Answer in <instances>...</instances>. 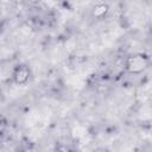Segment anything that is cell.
<instances>
[{
	"mask_svg": "<svg viewBox=\"0 0 152 152\" xmlns=\"http://www.w3.org/2000/svg\"><path fill=\"white\" fill-rule=\"evenodd\" d=\"M151 64V59L145 53H132L126 57L124 62V69L126 72L132 75H139L142 74Z\"/></svg>",
	"mask_w": 152,
	"mask_h": 152,
	"instance_id": "6da1fadb",
	"label": "cell"
},
{
	"mask_svg": "<svg viewBox=\"0 0 152 152\" xmlns=\"http://www.w3.org/2000/svg\"><path fill=\"white\" fill-rule=\"evenodd\" d=\"M31 76V70L25 64H18L12 72V80L18 86H24L28 82Z\"/></svg>",
	"mask_w": 152,
	"mask_h": 152,
	"instance_id": "7a4b0ae2",
	"label": "cell"
},
{
	"mask_svg": "<svg viewBox=\"0 0 152 152\" xmlns=\"http://www.w3.org/2000/svg\"><path fill=\"white\" fill-rule=\"evenodd\" d=\"M108 12H109L108 4H106V2H96L91 8V17L97 19V20H101V19L106 18Z\"/></svg>",
	"mask_w": 152,
	"mask_h": 152,
	"instance_id": "3957f363",
	"label": "cell"
},
{
	"mask_svg": "<svg viewBox=\"0 0 152 152\" xmlns=\"http://www.w3.org/2000/svg\"><path fill=\"white\" fill-rule=\"evenodd\" d=\"M93 152H110L108 148H106V147H97V148H95Z\"/></svg>",
	"mask_w": 152,
	"mask_h": 152,
	"instance_id": "277c9868",
	"label": "cell"
},
{
	"mask_svg": "<svg viewBox=\"0 0 152 152\" xmlns=\"http://www.w3.org/2000/svg\"><path fill=\"white\" fill-rule=\"evenodd\" d=\"M21 152H37V151H36V150H33V148H31V147H27V148L23 150Z\"/></svg>",
	"mask_w": 152,
	"mask_h": 152,
	"instance_id": "5b68a950",
	"label": "cell"
}]
</instances>
